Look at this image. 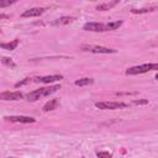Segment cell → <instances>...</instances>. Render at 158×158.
Here are the masks:
<instances>
[{
  "instance_id": "cell-1",
  "label": "cell",
  "mask_w": 158,
  "mask_h": 158,
  "mask_svg": "<svg viewBox=\"0 0 158 158\" xmlns=\"http://www.w3.org/2000/svg\"><path fill=\"white\" fill-rule=\"evenodd\" d=\"M58 89H60V85H52V86H46V88H40V89H36L31 93H28L26 95V99L28 101H36L43 96H48L53 93H56Z\"/></svg>"
},
{
  "instance_id": "cell-2",
  "label": "cell",
  "mask_w": 158,
  "mask_h": 158,
  "mask_svg": "<svg viewBox=\"0 0 158 158\" xmlns=\"http://www.w3.org/2000/svg\"><path fill=\"white\" fill-rule=\"evenodd\" d=\"M158 69V64L157 63H147V64H142V65H136V67H131L126 70L127 75H136V74H143V73H148L149 70H157Z\"/></svg>"
},
{
  "instance_id": "cell-3",
  "label": "cell",
  "mask_w": 158,
  "mask_h": 158,
  "mask_svg": "<svg viewBox=\"0 0 158 158\" xmlns=\"http://www.w3.org/2000/svg\"><path fill=\"white\" fill-rule=\"evenodd\" d=\"M81 49L84 52H90V53H101V54H110V53H116V49L104 47V46H95V44H83Z\"/></svg>"
},
{
  "instance_id": "cell-4",
  "label": "cell",
  "mask_w": 158,
  "mask_h": 158,
  "mask_svg": "<svg viewBox=\"0 0 158 158\" xmlns=\"http://www.w3.org/2000/svg\"><path fill=\"white\" fill-rule=\"evenodd\" d=\"M128 105L118 101H99L95 102V107L100 110H116V109H126Z\"/></svg>"
},
{
  "instance_id": "cell-5",
  "label": "cell",
  "mask_w": 158,
  "mask_h": 158,
  "mask_svg": "<svg viewBox=\"0 0 158 158\" xmlns=\"http://www.w3.org/2000/svg\"><path fill=\"white\" fill-rule=\"evenodd\" d=\"M83 28L85 31H91V32H104V31H106V23H101V22H86V23H84Z\"/></svg>"
},
{
  "instance_id": "cell-6",
  "label": "cell",
  "mask_w": 158,
  "mask_h": 158,
  "mask_svg": "<svg viewBox=\"0 0 158 158\" xmlns=\"http://www.w3.org/2000/svg\"><path fill=\"white\" fill-rule=\"evenodd\" d=\"M5 120L10 121V122H19V123H33L36 122V120L33 117L30 116H5Z\"/></svg>"
},
{
  "instance_id": "cell-7",
  "label": "cell",
  "mask_w": 158,
  "mask_h": 158,
  "mask_svg": "<svg viewBox=\"0 0 158 158\" xmlns=\"http://www.w3.org/2000/svg\"><path fill=\"white\" fill-rule=\"evenodd\" d=\"M23 98V94L20 91H4L0 93V100H20Z\"/></svg>"
},
{
  "instance_id": "cell-8",
  "label": "cell",
  "mask_w": 158,
  "mask_h": 158,
  "mask_svg": "<svg viewBox=\"0 0 158 158\" xmlns=\"http://www.w3.org/2000/svg\"><path fill=\"white\" fill-rule=\"evenodd\" d=\"M63 79V75H58V74H54V75H46V77H38V78H35V81L37 83H44V84H49V83H53V81H58Z\"/></svg>"
},
{
  "instance_id": "cell-9",
  "label": "cell",
  "mask_w": 158,
  "mask_h": 158,
  "mask_svg": "<svg viewBox=\"0 0 158 158\" xmlns=\"http://www.w3.org/2000/svg\"><path fill=\"white\" fill-rule=\"evenodd\" d=\"M44 11H46L44 7H32V9H28L26 11H23L21 16L22 17H35V16L42 15Z\"/></svg>"
},
{
  "instance_id": "cell-10",
  "label": "cell",
  "mask_w": 158,
  "mask_h": 158,
  "mask_svg": "<svg viewBox=\"0 0 158 158\" xmlns=\"http://www.w3.org/2000/svg\"><path fill=\"white\" fill-rule=\"evenodd\" d=\"M74 20H75V19H74V17H72V16H62V17H59V19L54 20V21L52 22V25H53V26H62V25H68V23L73 22Z\"/></svg>"
},
{
  "instance_id": "cell-11",
  "label": "cell",
  "mask_w": 158,
  "mask_h": 158,
  "mask_svg": "<svg viewBox=\"0 0 158 158\" xmlns=\"http://www.w3.org/2000/svg\"><path fill=\"white\" fill-rule=\"evenodd\" d=\"M117 4H118V0H114V1H109V2H102V4H100V5L96 6V10H99V11H106V10L112 9Z\"/></svg>"
},
{
  "instance_id": "cell-12",
  "label": "cell",
  "mask_w": 158,
  "mask_h": 158,
  "mask_svg": "<svg viewBox=\"0 0 158 158\" xmlns=\"http://www.w3.org/2000/svg\"><path fill=\"white\" fill-rule=\"evenodd\" d=\"M58 106H59V100L58 99H52V100H49L48 102H46L43 105V111H52V110H56Z\"/></svg>"
},
{
  "instance_id": "cell-13",
  "label": "cell",
  "mask_w": 158,
  "mask_h": 158,
  "mask_svg": "<svg viewBox=\"0 0 158 158\" xmlns=\"http://www.w3.org/2000/svg\"><path fill=\"white\" fill-rule=\"evenodd\" d=\"M17 46H19V40H14V41L7 42V43H0V48L7 49V51H14Z\"/></svg>"
},
{
  "instance_id": "cell-14",
  "label": "cell",
  "mask_w": 158,
  "mask_h": 158,
  "mask_svg": "<svg viewBox=\"0 0 158 158\" xmlns=\"http://www.w3.org/2000/svg\"><path fill=\"white\" fill-rule=\"evenodd\" d=\"M94 83V79L93 78H81V79H78L74 81V84L77 86H85V85H90Z\"/></svg>"
},
{
  "instance_id": "cell-15",
  "label": "cell",
  "mask_w": 158,
  "mask_h": 158,
  "mask_svg": "<svg viewBox=\"0 0 158 158\" xmlns=\"http://www.w3.org/2000/svg\"><path fill=\"white\" fill-rule=\"evenodd\" d=\"M157 9V6H149V7H142V9H132L131 12L132 14H147V12H152Z\"/></svg>"
},
{
  "instance_id": "cell-16",
  "label": "cell",
  "mask_w": 158,
  "mask_h": 158,
  "mask_svg": "<svg viewBox=\"0 0 158 158\" xmlns=\"http://www.w3.org/2000/svg\"><path fill=\"white\" fill-rule=\"evenodd\" d=\"M121 26H122V21L121 20H118V21H111V22H107L106 23V31H114V30H117Z\"/></svg>"
},
{
  "instance_id": "cell-17",
  "label": "cell",
  "mask_w": 158,
  "mask_h": 158,
  "mask_svg": "<svg viewBox=\"0 0 158 158\" xmlns=\"http://www.w3.org/2000/svg\"><path fill=\"white\" fill-rule=\"evenodd\" d=\"M1 62H2V64H4V65H6V67H9V68H11V69L16 68V63H15V62H14L11 58L2 57V58H1Z\"/></svg>"
},
{
  "instance_id": "cell-18",
  "label": "cell",
  "mask_w": 158,
  "mask_h": 158,
  "mask_svg": "<svg viewBox=\"0 0 158 158\" xmlns=\"http://www.w3.org/2000/svg\"><path fill=\"white\" fill-rule=\"evenodd\" d=\"M96 156H98V158H111V157H112V154H111L110 152H106V151L98 152Z\"/></svg>"
},
{
  "instance_id": "cell-19",
  "label": "cell",
  "mask_w": 158,
  "mask_h": 158,
  "mask_svg": "<svg viewBox=\"0 0 158 158\" xmlns=\"http://www.w3.org/2000/svg\"><path fill=\"white\" fill-rule=\"evenodd\" d=\"M16 0H0V9L1 7H6V6H10L12 4H15Z\"/></svg>"
},
{
  "instance_id": "cell-20",
  "label": "cell",
  "mask_w": 158,
  "mask_h": 158,
  "mask_svg": "<svg viewBox=\"0 0 158 158\" xmlns=\"http://www.w3.org/2000/svg\"><path fill=\"white\" fill-rule=\"evenodd\" d=\"M31 80H32V78H25L23 80H21V81H19V83H16V84H15V88H20V86H22V85H25V84L30 83Z\"/></svg>"
},
{
  "instance_id": "cell-21",
  "label": "cell",
  "mask_w": 158,
  "mask_h": 158,
  "mask_svg": "<svg viewBox=\"0 0 158 158\" xmlns=\"http://www.w3.org/2000/svg\"><path fill=\"white\" fill-rule=\"evenodd\" d=\"M133 104L135 105H146V104H148V100L147 99H143V100H133Z\"/></svg>"
},
{
  "instance_id": "cell-22",
  "label": "cell",
  "mask_w": 158,
  "mask_h": 158,
  "mask_svg": "<svg viewBox=\"0 0 158 158\" xmlns=\"http://www.w3.org/2000/svg\"><path fill=\"white\" fill-rule=\"evenodd\" d=\"M9 16L7 15H0V19H7Z\"/></svg>"
},
{
  "instance_id": "cell-23",
  "label": "cell",
  "mask_w": 158,
  "mask_h": 158,
  "mask_svg": "<svg viewBox=\"0 0 158 158\" xmlns=\"http://www.w3.org/2000/svg\"><path fill=\"white\" fill-rule=\"evenodd\" d=\"M7 158H11V157H7Z\"/></svg>"
},
{
  "instance_id": "cell-24",
  "label": "cell",
  "mask_w": 158,
  "mask_h": 158,
  "mask_svg": "<svg viewBox=\"0 0 158 158\" xmlns=\"http://www.w3.org/2000/svg\"><path fill=\"white\" fill-rule=\"evenodd\" d=\"M0 32H1V30H0Z\"/></svg>"
}]
</instances>
